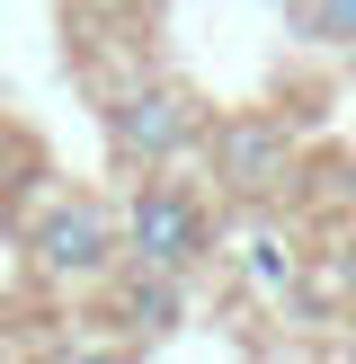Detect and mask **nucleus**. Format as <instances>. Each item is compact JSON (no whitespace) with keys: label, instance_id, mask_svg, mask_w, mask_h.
Segmentation results:
<instances>
[{"label":"nucleus","instance_id":"1","mask_svg":"<svg viewBox=\"0 0 356 364\" xmlns=\"http://www.w3.org/2000/svg\"><path fill=\"white\" fill-rule=\"evenodd\" d=\"M214 240V213L205 196L187 187V178H142L134 205H125V249H134V267H169V276H187L196 258H205Z\"/></svg>","mask_w":356,"mask_h":364},{"label":"nucleus","instance_id":"2","mask_svg":"<svg viewBox=\"0 0 356 364\" xmlns=\"http://www.w3.org/2000/svg\"><path fill=\"white\" fill-rule=\"evenodd\" d=\"M36 267L63 284H98L116 267V213L89 205V196H63V205L36 213Z\"/></svg>","mask_w":356,"mask_h":364},{"label":"nucleus","instance_id":"3","mask_svg":"<svg viewBox=\"0 0 356 364\" xmlns=\"http://www.w3.org/2000/svg\"><path fill=\"white\" fill-rule=\"evenodd\" d=\"M107 142H116L125 160H142V169H160V160H178L196 142V98L187 89H125V98H107Z\"/></svg>","mask_w":356,"mask_h":364},{"label":"nucleus","instance_id":"4","mask_svg":"<svg viewBox=\"0 0 356 364\" xmlns=\"http://www.w3.org/2000/svg\"><path fill=\"white\" fill-rule=\"evenodd\" d=\"M276 151H285L276 124H231L223 134V178L231 187H258V169H276Z\"/></svg>","mask_w":356,"mask_h":364},{"label":"nucleus","instance_id":"5","mask_svg":"<svg viewBox=\"0 0 356 364\" xmlns=\"http://www.w3.org/2000/svg\"><path fill=\"white\" fill-rule=\"evenodd\" d=\"M303 45H356V0H285Z\"/></svg>","mask_w":356,"mask_h":364}]
</instances>
